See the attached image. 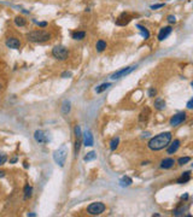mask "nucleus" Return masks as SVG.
I'll use <instances>...</instances> for the list:
<instances>
[{"instance_id": "f257e3e1", "label": "nucleus", "mask_w": 193, "mask_h": 217, "mask_svg": "<svg viewBox=\"0 0 193 217\" xmlns=\"http://www.w3.org/2000/svg\"><path fill=\"white\" fill-rule=\"evenodd\" d=\"M170 141H171V133L165 131V133H161V134L156 135L155 138H152L147 145H149V149L152 151H161L170 144Z\"/></svg>"}, {"instance_id": "f03ea898", "label": "nucleus", "mask_w": 193, "mask_h": 217, "mask_svg": "<svg viewBox=\"0 0 193 217\" xmlns=\"http://www.w3.org/2000/svg\"><path fill=\"white\" fill-rule=\"evenodd\" d=\"M27 40L30 42H46L48 40H51V34L46 30H41V29H36V30H32L27 33L26 35Z\"/></svg>"}, {"instance_id": "7ed1b4c3", "label": "nucleus", "mask_w": 193, "mask_h": 217, "mask_svg": "<svg viewBox=\"0 0 193 217\" xmlns=\"http://www.w3.org/2000/svg\"><path fill=\"white\" fill-rule=\"evenodd\" d=\"M66 155H68V149H66V146L65 145H62L56 152H54V155H53V159H54V162L59 165V166H64L65 164V159H66Z\"/></svg>"}, {"instance_id": "20e7f679", "label": "nucleus", "mask_w": 193, "mask_h": 217, "mask_svg": "<svg viewBox=\"0 0 193 217\" xmlns=\"http://www.w3.org/2000/svg\"><path fill=\"white\" fill-rule=\"evenodd\" d=\"M52 56L58 61H65L69 57V51L64 46H54L52 48Z\"/></svg>"}, {"instance_id": "39448f33", "label": "nucleus", "mask_w": 193, "mask_h": 217, "mask_svg": "<svg viewBox=\"0 0 193 217\" xmlns=\"http://www.w3.org/2000/svg\"><path fill=\"white\" fill-rule=\"evenodd\" d=\"M105 205L100 201H96V203H92L91 205H88L87 208V212L89 215H93V216H96V215H100L101 212L105 211Z\"/></svg>"}, {"instance_id": "423d86ee", "label": "nucleus", "mask_w": 193, "mask_h": 217, "mask_svg": "<svg viewBox=\"0 0 193 217\" xmlns=\"http://www.w3.org/2000/svg\"><path fill=\"white\" fill-rule=\"evenodd\" d=\"M135 69H136V65H132V66L123 68V69H121V70H118V71L114 72V74L111 75V79H112V80H118V79L126 77L127 75H129V74H130L133 70H135Z\"/></svg>"}, {"instance_id": "0eeeda50", "label": "nucleus", "mask_w": 193, "mask_h": 217, "mask_svg": "<svg viewBox=\"0 0 193 217\" xmlns=\"http://www.w3.org/2000/svg\"><path fill=\"white\" fill-rule=\"evenodd\" d=\"M185 120H186V114H185V112H179V114L174 115V116L170 118V122H169V123H170L171 127H176V125L182 123Z\"/></svg>"}, {"instance_id": "6e6552de", "label": "nucleus", "mask_w": 193, "mask_h": 217, "mask_svg": "<svg viewBox=\"0 0 193 217\" xmlns=\"http://www.w3.org/2000/svg\"><path fill=\"white\" fill-rule=\"evenodd\" d=\"M5 45L9 47V48H12V50H18L21 47V41L19 39L15 37V36H11V37H7L6 41H5Z\"/></svg>"}, {"instance_id": "1a4fd4ad", "label": "nucleus", "mask_w": 193, "mask_h": 217, "mask_svg": "<svg viewBox=\"0 0 193 217\" xmlns=\"http://www.w3.org/2000/svg\"><path fill=\"white\" fill-rule=\"evenodd\" d=\"M34 139H35L39 144H46V142L48 141L47 135H46L45 131H42V130H36V131L34 133Z\"/></svg>"}, {"instance_id": "9d476101", "label": "nucleus", "mask_w": 193, "mask_h": 217, "mask_svg": "<svg viewBox=\"0 0 193 217\" xmlns=\"http://www.w3.org/2000/svg\"><path fill=\"white\" fill-rule=\"evenodd\" d=\"M171 31H173V28H171L170 26L161 28V30H160V33H158V40H160V41H163L164 39H167V37L171 34Z\"/></svg>"}, {"instance_id": "9b49d317", "label": "nucleus", "mask_w": 193, "mask_h": 217, "mask_svg": "<svg viewBox=\"0 0 193 217\" xmlns=\"http://www.w3.org/2000/svg\"><path fill=\"white\" fill-rule=\"evenodd\" d=\"M83 144H85V146H93V144H94V141H93V135H92V133L88 130V131H86L85 134H83Z\"/></svg>"}, {"instance_id": "f8f14e48", "label": "nucleus", "mask_w": 193, "mask_h": 217, "mask_svg": "<svg viewBox=\"0 0 193 217\" xmlns=\"http://www.w3.org/2000/svg\"><path fill=\"white\" fill-rule=\"evenodd\" d=\"M171 142V141H170ZM169 147H168V150H167V152H168V155H173V153H175L176 151H177V149L180 147V140H174L173 142H171V145H168Z\"/></svg>"}, {"instance_id": "ddd939ff", "label": "nucleus", "mask_w": 193, "mask_h": 217, "mask_svg": "<svg viewBox=\"0 0 193 217\" xmlns=\"http://www.w3.org/2000/svg\"><path fill=\"white\" fill-rule=\"evenodd\" d=\"M175 164V160L173 158H164L161 162V168L162 169H170L173 168Z\"/></svg>"}, {"instance_id": "4468645a", "label": "nucleus", "mask_w": 193, "mask_h": 217, "mask_svg": "<svg viewBox=\"0 0 193 217\" xmlns=\"http://www.w3.org/2000/svg\"><path fill=\"white\" fill-rule=\"evenodd\" d=\"M190 180H191V171H186V173L182 174V176H181L180 179H177V184L182 185V184L188 182Z\"/></svg>"}, {"instance_id": "2eb2a0df", "label": "nucleus", "mask_w": 193, "mask_h": 217, "mask_svg": "<svg viewBox=\"0 0 193 217\" xmlns=\"http://www.w3.org/2000/svg\"><path fill=\"white\" fill-rule=\"evenodd\" d=\"M71 37H72L74 40H77V41L83 40V39L86 37V31H81V30L74 31V33L71 34Z\"/></svg>"}, {"instance_id": "dca6fc26", "label": "nucleus", "mask_w": 193, "mask_h": 217, "mask_svg": "<svg viewBox=\"0 0 193 217\" xmlns=\"http://www.w3.org/2000/svg\"><path fill=\"white\" fill-rule=\"evenodd\" d=\"M13 22H15V24L17 27H24L27 24V19L23 16H16L15 19H13Z\"/></svg>"}, {"instance_id": "f3484780", "label": "nucleus", "mask_w": 193, "mask_h": 217, "mask_svg": "<svg viewBox=\"0 0 193 217\" xmlns=\"http://www.w3.org/2000/svg\"><path fill=\"white\" fill-rule=\"evenodd\" d=\"M106 47H107V45H106V42L104 41V40H98L96 44V52H104L105 50H106Z\"/></svg>"}, {"instance_id": "a211bd4d", "label": "nucleus", "mask_w": 193, "mask_h": 217, "mask_svg": "<svg viewBox=\"0 0 193 217\" xmlns=\"http://www.w3.org/2000/svg\"><path fill=\"white\" fill-rule=\"evenodd\" d=\"M136 28L140 30V33H141V35H142V37L145 39V40H147L149 37H150V31L147 30L144 26H141V24H136Z\"/></svg>"}, {"instance_id": "6ab92c4d", "label": "nucleus", "mask_w": 193, "mask_h": 217, "mask_svg": "<svg viewBox=\"0 0 193 217\" xmlns=\"http://www.w3.org/2000/svg\"><path fill=\"white\" fill-rule=\"evenodd\" d=\"M164 107H165V101H164V99L157 98V99L155 100V109H157V110H163Z\"/></svg>"}, {"instance_id": "aec40b11", "label": "nucleus", "mask_w": 193, "mask_h": 217, "mask_svg": "<svg viewBox=\"0 0 193 217\" xmlns=\"http://www.w3.org/2000/svg\"><path fill=\"white\" fill-rule=\"evenodd\" d=\"M133 184V180L129 177V176H123L121 180H120V185L122 187H126V186H130Z\"/></svg>"}, {"instance_id": "412c9836", "label": "nucleus", "mask_w": 193, "mask_h": 217, "mask_svg": "<svg viewBox=\"0 0 193 217\" xmlns=\"http://www.w3.org/2000/svg\"><path fill=\"white\" fill-rule=\"evenodd\" d=\"M111 86V83L110 82H106V83H103V85H100V86H98L96 88V93H101V92H104V91H106L109 87Z\"/></svg>"}, {"instance_id": "4be33fe9", "label": "nucleus", "mask_w": 193, "mask_h": 217, "mask_svg": "<svg viewBox=\"0 0 193 217\" xmlns=\"http://www.w3.org/2000/svg\"><path fill=\"white\" fill-rule=\"evenodd\" d=\"M118 144H120V139L118 138H114L110 142V150L111 151H115L117 147H118Z\"/></svg>"}, {"instance_id": "5701e85b", "label": "nucleus", "mask_w": 193, "mask_h": 217, "mask_svg": "<svg viewBox=\"0 0 193 217\" xmlns=\"http://www.w3.org/2000/svg\"><path fill=\"white\" fill-rule=\"evenodd\" d=\"M32 192H33L32 186L27 185V186L24 187V199H28V198H30V197H32Z\"/></svg>"}, {"instance_id": "b1692460", "label": "nucleus", "mask_w": 193, "mask_h": 217, "mask_svg": "<svg viewBox=\"0 0 193 217\" xmlns=\"http://www.w3.org/2000/svg\"><path fill=\"white\" fill-rule=\"evenodd\" d=\"M96 153L94 151H92V152L87 153V156L83 158V160H85V162H91V160H93V159H96Z\"/></svg>"}, {"instance_id": "393cba45", "label": "nucleus", "mask_w": 193, "mask_h": 217, "mask_svg": "<svg viewBox=\"0 0 193 217\" xmlns=\"http://www.w3.org/2000/svg\"><path fill=\"white\" fill-rule=\"evenodd\" d=\"M147 115H150V110L146 112V115H145V112L142 111V112H141V115H140V117H139V121H140L141 123H144V122L146 123V122H147V118H149V116H147Z\"/></svg>"}, {"instance_id": "a878e982", "label": "nucleus", "mask_w": 193, "mask_h": 217, "mask_svg": "<svg viewBox=\"0 0 193 217\" xmlns=\"http://www.w3.org/2000/svg\"><path fill=\"white\" fill-rule=\"evenodd\" d=\"M185 211H186V208H184V206H182V208H179V209L174 210L173 215H174V216H182Z\"/></svg>"}, {"instance_id": "bb28decb", "label": "nucleus", "mask_w": 193, "mask_h": 217, "mask_svg": "<svg viewBox=\"0 0 193 217\" xmlns=\"http://www.w3.org/2000/svg\"><path fill=\"white\" fill-rule=\"evenodd\" d=\"M62 111H63V114H64V115L69 114V111H70V103H69V101H64V103H63Z\"/></svg>"}, {"instance_id": "cd10ccee", "label": "nucleus", "mask_w": 193, "mask_h": 217, "mask_svg": "<svg viewBox=\"0 0 193 217\" xmlns=\"http://www.w3.org/2000/svg\"><path fill=\"white\" fill-rule=\"evenodd\" d=\"M190 160H191V157H181V158H179L177 163H179V165H185V164L188 163Z\"/></svg>"}, {"instance_id": "c85d7f7f", "label": "nucleus", "mask_w": 193, "mask_h": 217, "mask_svg": "<svg viewBox=\"0 0 193 217\" xmlns=\"http://www.w3.org/2000/svg\"><path fill=\"white\" fill-rule=\"evenodd\" d=\"M74 133H75V136H76V139H81L82 134H81V128H80V125H76V127H75V129H74Z\"/></svg>"}, {"instance_id": "c756f323", "label": "nucleus", "mask_w": 193, "mask_h": 217, "mask_svg": "<svg viewBox=\"0 0 193 217\" xmlns=\"http://www.w3.org/2000/svg\"><path fill=\"white\" fill-rule=\"evenodd\" d=\"M80 147H81V139H76V142H75V153L76 155L80 152Z\"/></svg>"}, {"instance_id": "7c9ffc66", "label": "nucleus", "mask_w": 193, "mask_h": 217, "mask_svg": "<svg viewBox=\"0 0 193 217\" xmlns=\"http://www.w3.org/2000/svg\"><path fill=\"white\" fill-rule=\"evenodd\" d=\"M156 94H157V89H156L155 87H151V88H149V96H150V98H153V96H156Z\"/></svg>"}, {"instance_id": "2f4dec72", "label": "nucleus", "mask_w": 193, "mask_h": 217, "mask_svg": "<svg viewBox=\"0 0 193 217\" xmlns=\"http://www.w3.org/2000/svg\"><path fill=\"white\" fill-rule=\"evenodd\" d=\"M6 160H7V156L5 155L4 152H1V151H0V165H2Z\"/></svg>"}, {"instance_id": "473e14b6", "label": "nucleus", "mask_w": 193, "mask_h": 217, "mask_svg": "<svg viewBox=\"0 0 193 217\" xmlns=\"http://www.w3.org/2000/svg\"><path fill=\"white\" fill-rule=\"evenodd\" d=\"M167 21H168L170 24H173V23H176V17H175V16H173V15H169V16L167 17Z\"/></svg>"}, {"instance_id": "72a5a7b5", "label": "nucleus", "mask_w": 193, "mask_h": 217, "mask_svg": "<svg viewBox=\"0 0 193 217\" xmlns=\"http://www.w3.org/2000/svg\"><path fill=\"white\" fill-rule=\"evenodd\" d=\"M164 5H165V4H156V5H152V6H151V9H152V10H157V9L164 7Z\"/></svg>"}, {"instance_id": "f704fd0d", "label": "nucleus", "mask_w": 193, "mask_h": 217, "mask_svg": "<svg viewBox=\"0 0 193 217\" xmlns=\"http://www.w3.org/2000/svg\"><path fill=\"white\" fill-rule=\"evenodd\" d=\"M37 26L41 28H46L47 27V22H37Z\"/></svg>"}, {"instance_id": "c9c22d12", "label": "nucleus", "mask_w": 193, "mask_h": 217, "mask_svg": "<svg viewBox=\"0 0 193 217\" xmlns=\"http://www.w3.org/2000/svg\"><path fill=\"white\" fill-rule=\"evenodd\" d=\"M70 76H71V72H69V71H65V72L62 74V77H64V79H68Z\"/></svg>"}, {"instance_id": "e433bc0d", "label": "nucleus", "mask_w": 193, "mask_h": 217, "mask_svg": "<svg viewBox=\"0 0 193 217\" xmlns=\"http://www.w3.org/2000/svg\"><path fill=\"white\" fill-rule=\"evenodd\" d=\"M187 107H188V109H192L193 107V99H191V100L187 103Z\"/></svg>"}, {"instance_id": "4c0bfd02", "label": "nucleus", "mask_w": 193, "mask_h": 217, "mask_svg": "<svg viewBox=\"0 0 193 217\" xmlns=\"http://www.w3.org/2000/svg\"><path fill=\"white\" fill-rule=\"evenodd\" d=\"M181 199H182V200H187V199H188V194H185V195H182V197H181Z\"/></svg>"}, {"instance_id": "58836bf2", "label": "nucleus", "mask_w": 193, "mask_h": 217, "mask_svg": "<svg viewBox=\"0 0 193 217\" xmlns=\"http://www.w3.org/2000/svg\"><path fill=\"white\" fill-rule=\"evenodd\" d=\"M5 176V171H0V177H4Z\"/></svg>"}, {"instance_id": "ea45409f", "label": "nucleus", "mask_w": 193, "mask_h": 217, "mask_svg": "<svg viewBox=\"0 0 193 217\" xmlns=\"http://www.w3.org/2000/svg\"><path fill=\"white\" fill-rule=\"evenodd\" d=\"M15 162H17V158H12L11 159V163H15Z\"/></svg>"}, {"instance_id": "a19ab883", "label": "nucleus", "mask_w": 193, "mask_h": 217, "mask_svg": "<svg viewBox=\"0 0 193 217\" xmlns=\"http://www.w3.org/2000/svg\"><path fill=\"white\" fill-rule=\"evenodd\" d=\"M0 89H1V83H0Z\"/></svg>"}]
</instances>
